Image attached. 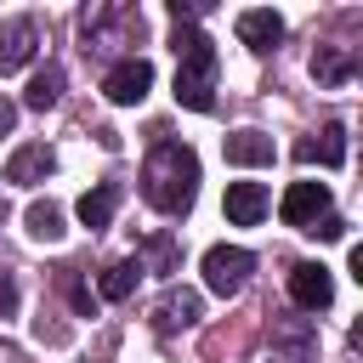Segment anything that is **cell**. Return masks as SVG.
I'll return each instance as SVG.
<instances>
[{
	"label": "cell",
	"instance_id": "cell-1",
	"mask_svg": "<svg viewBox=\"0 0 363 363\" xmlns=\"http://www.w3.org/2000/svg\"><path fill=\"white\" fill-rule=\"evenodd\" d=\"M142 193L153 210L164 216H187L193 199H199V153L182 147V142H159L142 164Z\"/></svg>",
	"mask_w": 363,
	"mask_h": 363
},
{
	"label": "cell",
	"instance_id": "cell-2",
	"mask_svg": "<svg viewBox=\"0 0 363 363\" xmlns=\"http://www.w3.org/2000/svg\"><path fill=\"white\" fill-rule=\"evenodd\" d=\"M176 102L182 108H193V113H210L216 108V45H210V34L204 28H193V23H176Z\"/></svg>",
	"mask_w": 363,
	"mask_h": 363
},
{
	"label": "cell",
	"instance_id": "cell-3",
	"mask_svg": "<svg viewBox=\"0 0 363 363\" xmlns=\"http://www.w3.org/2000/svg\"><path fill=\"white\" fill-rule=\"evenodd\" d=\"M250 272H255V255L250 250H238V244H210L204 250V284L216 295H238Z\"/></svg>",
	"mask_w": 363,
	"mask_h": 363
},
{
	"label": "cell",
	"instance_id": "cell-4",
	"mask_svg": "<svg viewBox=\"0 0 363 363\" xmlns=\"http://www.w3.org/2000/svg\"><path fill=\"white\" fill-rule=\"evenodd\" d=\"M102 91H108V102H119V108L142 102V96L153 91V62H147V57H119V62L108 68Z\"/></svg>",
	"mask_w": 363,
	"mask_h": 363
},
{
	"label": "cell",
	"instance_id": "cell-5",
	"mask_svg": "<svg viewBox=\"0 0 363 363\" xmlns=\"http://www.w3.org/2000/svg\"><path fill=\"white\" fill-rule=\"evenodd\" d=\"M278 216L306 233L318 216H329V182H289V193L278 199Z\"/></svg>",
	"mask_w": 363,
	"mask_h": 363
},
{
	"label": "cell",
	"instance_id": "cell-6",
	"mask_svg": "<svg viewBox=\"0 0 363 363\" xmlns=\"http://www.w3.org/2000/svg\"><path fill=\"white\" fill-rule=\"evenodd\" d=\"M289 301H295L301 312H323V306L335 301V278H329V267H323V261H301V267L289 272Z\"/></svg>",
	"mask_w": 363,
	"mask_h": 363
},
{
	"label": "cell",
	"instance_id": "cell-7",
	"mask_svg": "<svg viewBox=\"0 0 363 363\" xmlns=\"http://www.w3.org/2000/svg\"><path fill=\"white\" fill-rule=\"evenodd\" d=\"M34 45H40V23H34V17L0 23V74H17V68L34 57Z\"/></svg>",
	"mask_w": 363,
	"mask_h": 363
},
{
	"label": "cell",
	"instance_id": "cell-8",
	"mask_svg": "<svg viewBox=\"0 0 363 363\" xmlns=\"http://www.w3.org/2000/svg\"><path fill=\"white\" fill-rule=\"evenodd\" d=\"M267 187L261 182H227V221L233 227H255L261 216H267Z\"/></svg>",
	"mask_w": 363,
	"mask_h": 363
},
{
	"label": "cell",
	"instance_id": "cell-9",
	"mask_svg": "<svg viewBox=\"0 0 363 363\" xmlns=\"http://www.w3.org/2000/svg\"><path fill=\"white\" fill-rule=\"evenodd\" d=\"M238 40H244L250 51H272V45L284 40V17H278V11H267V6L238 11Z\"/></svg>",
	"mask_w": 363,
	"mask_h": 363
},
{
	"label": "cell",
	"instance_id": "cell-10",
	"mask_svg": "<svg viewBox=\"0 0 363 363\" xmlns=\"http://www.w3.org/2000/svg\"><path fill=\"white\" fill-rule=\"evenodd\" d=\"M295 159L301 164H340L346 159V130L340 125H323L318 136H301L295 142Z\"/></svg>",
	"mask_w": 363,
	"mask_h": 363
},
{
	"label": "cell",
	"instance_id": "cell-11",
	"mask_svg": "<svg viewBox=\"0 0 363 363\" xmlns=\"http://www.w3.org/2000/svg\"><path fill=\"white\" fill-rule=\"evenodd\" d=\"M51 147H40V142H28V147H17L11 153V164H6V182L11 187H34V182H45L51 176Z\"/></svg>",
	"mask_w": 363,
	"mask_h": 363
},
{
	"label": "cell",
	"instance_id": "cell-12",
	"mask_svg": "<svg viewBox=\"0 0 363 363\" xmlns=\"http://www.w3.org/2000/svg\"><path fill=\"white\" fill-rule=\"evenodd\" d=\"M272 136L267 130H233L227 136V164H244V170H255V164H272Z\"/></svg>",
	"mask_w": 363,
	"mask_h": 363
},
{
	"label": "cell",
	"instance_id": "cell-13",
	"mask_svg": "<svg viewBox=\"0 0 363 363\" xmlns=\"http://www.w3.org/2000/svg\"><path fill=\"white\" fill-rule=\"evenodd\" d=\"M187 323H199V295H193V289H170V295L153 306V329L170 335V329H187Z\"/></svg>",
	"mask_w": 363,
	"mask_h": 363
},
{
	"label": "cell",
	"instance_id": "cell-14",
	"mask_svg": "<svg viewBox=\"0 0 363 363\" xmlns=\"http://www.w3.org/2000/svg\"><path fill=\"white\" fill-rule=\"evenodd\" d=\"M74 210H79V221H85L91 233H102V227L113 221V210H119V187H113V182H102V187H91V193H79V204H74Z\"/></svg>",
	"mask_w": 363,
	"mask_h": 363
},
{
	"label": "cell",
	"instance_id": "cell-15",
	"mask_svg": "<svg viewBox=\"0 0 363 363\" xmlns=\"http://www.w3.org/2000/svg\"><path fill=\"white\" fill-rule=\"evenodd\" d=\"M346 74H352V51L346 45H318L312 51V79L318 85H340Z\"/></svg>",
	"mask_w": 363,
	"mask_h": 363
},
{
	"label": "cell",
	"instance_id": "cell-16",
	"mask_svg": "<svg viewBox=\"0 0 363 363\" xmlns=\"http://www.w3.org/2000/svg\"><path fill=\"white\" fill-rule=\"evenodd\" d=\"M147 267L142 261H113L108 272H102V301H130L136 295V278H142Z\"/></svg>",
	"mask_w": 363,
	"mask_h": 363
},
{
	"label": "cell",
	"instance_id": "cell-17",
	"mask_svg": "<svg viewBox=\"0 0 363 363\" xmlns=\"http://www.w3.org/2000/svg\"><path fill=\"white\" fill-rule=\"evenodd\" d=\"M23 221H28V233H34V238H45V244H57V238L68 233V227H62V210H57L51 199H34Z\"/></svg>",
	"mask_w": 363,
	"mask_h": 363
},
{
	"label": "cell",
	"instance_id": "cell-18",
	"mask_svg": "<svg viewBox=\"0 0 363 363\" xmlns=\"http://www.w3.org/2000/svg\"><path fill=\"white\" fill-rule=\"evenodd\" d=\"M57 96H62V68H57V62H45V68H40L34 79H28L23 102H28V108H51Z\"/></svg>",
	"mask_w": 363,
	"mask_h": 363
},
{
	"label": "cell",
	"instance_id": "cell-19",
	"mask_svg": "<svg viewBox=\"0 0 363 363\" xmlns=\"http://www.w3.org/2000/svg\"><path fill=\"white\" fill-rule=\"evenodd\" d=\"M147 255L159 261V272H176V238H170V233H159V238H147Z\"/></svg>",
	"mask_w": 363,
	"mask_h": 363
},
{
	"label": "cell",
	"instance_id": "cell-20",
	"mask_svg": "<svg viewBox=\"0 0 363 363\" xmlns=\"http://www.w3.org/2000/svg\"><path fill=\"white\" fill-rule=\"evenodd\" d=\"M306 233H312V238H323V244H335V238H346V221H340V216H318Z\"/></svg>",
	"mask_w": 363,
	"mask_h": 363
},
{
	"label": "cell",
	"instance_id": "cell-21",
	"mask_svg": "<svg viewBox=\"0 0 363 363\" xmlns=\"http://www.w3.org/2000/svg\"><path fill=\"white\" fill-rule=\"evenodd\" d=\"M68 301H74V312H79V318H91V312H96V301H91V289H85V284H79L74 272H68Z\"/></svg>",
	"mask_w": 363,
	"mask_h": 363
},
{
	"label": "cell",
	"instance_id": "cell-22",
	"mask_svg": "<svg viewBox=\"0 0 363 363\" xmlns=\"http://www.w3.org/2000/svg\"><path fill=\"white\" fill-rule=\"evenodd\" d=\"M11 312H17V278L0 267V318H11Z\"/></svg>",
	"mask_w": 363,
	"mask_h": 363
},
{
	"label": "cell",
	"instance_id": "cell-23",
	"mask_svg": "<svg viewBox=\"0 0 363 363\" xmlns=\"http://www.w3.org/2000/svg\"><path fill=\"white\" fill-rule=\"evenodd\" d=\"M199 11H204V0H170V17H176V23H193Z\"/></svg>",
	"mask_w": 363,
	"mask_h": 363
},
{
	"label": "cell",
	"instance_id": "cell-24",
	"mask_svg": "<svg viewBox=\"0 0 363 363\" xmlns=\"http://www.w3.org/2000/svg\"><path fill=\"white\" fill-rule=\"evenodd\" d=\"M11 125H17V102L0 96V136H11Z\"/></svg>",
	"mask_w": 363,
	"mask_h": 363
}]
</instances>
